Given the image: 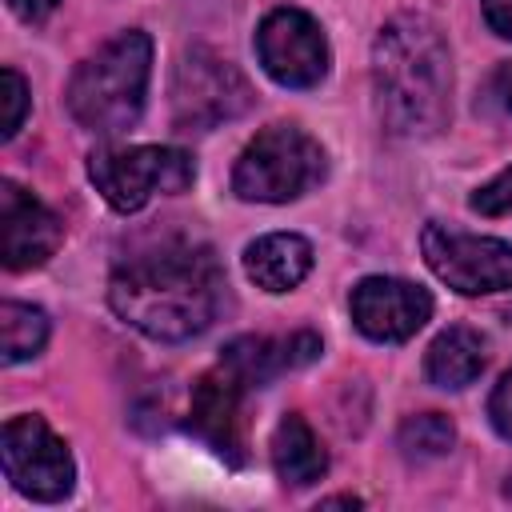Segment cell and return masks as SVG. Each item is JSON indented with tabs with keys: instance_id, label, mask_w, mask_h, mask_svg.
<instances>
[{
	"instance_id": "7c38bea8",
	"label": "cell",
	"mask_w": 512,
	"mask_h": 512,
	"mask_svg": "<svg viewBox=\"0 0 512 512\" xmlns=\"http://www.w3.org/2000/svg\"><path fill=\"white\" fill-rule=\"evenodd\" d=\"M244 384L216 364L208 376H200V384L192 388V408H188V432L200 436L216 456H224L228 464L244 460V420H240V400H244Z\"/></svg>"
},
{
	"instance_id": "8992f818",
	"label": "cell",
	"mask_w": 512,
	"mask_h": 512,
	"mask_svg": "<svg viewBox=\"0 0 512 512\" xmlns=\"http://www.w3.org/2000/svg\"><path fill=\"white\" fill-rule=\"evenodd\" d=\"M88 176L116 212H140L156 192H184L196 180V164L184 148L164 144L100 148L88 156Z\"/></svg>"
},
{
	"instance_id": "9a60e30c",
	"label": "cell",
	"mask_w": 512,
	"mask_h": 512,
	"mask_svg": "<svg viewBox=\"0 0 512 512\" xmlns=\"http://www.w3.org/2000/svg\"><path fill=\"white\" fill-rule=\"evenodd\" d=\"M272 464H276V476L292 488H304L312 480H320L328 472V452L320 448L316 432L308 428L304 416L288 412L276 432H272Z\"/></svg>"
},
{
	"instance_id": "4fadbf2b",
	"label": "cell",
	"mask_w": 512,
	"mask_h": 512,
	"mask_svg": "<svg viewBox=\"0 0 512 512\" xmlns=\"http://www.w3.org/2000/svg\"><path fill=\"white\" fill-rule=\"evenodd\" d=\"M320 356V340L312 332H292L284 340L272 336H236L232 344H224L220 364L244 384V388H264L268 380H276L280 372L304 368Z\"/></svg>"
},
{
	"instance_id": "ffe728a7",
	"label": "cell",
	"mask_w": 512,
	"mask_h": 512,
	"mask_svg": "<svg viewBox=\"0 0 512 512\" xmlns=\"http://www.w3.org/2000/svg\"><path fill=\"white\" fill-rule=\"evenodd\" d=\"M468 204H472L480 216H512V168H504L492 184L476 188Z\"/></svg>"
},
{
	"instance_id": "52a82bcc",
	"label": "cell",
	"mask_w": 512,
	"mask_h": 512,
	"mask_svg": "<svg viewBox=\"0 0 512 512\" xmlns=\"http://www.w3.org/2000/svg\"><path fill=\"white\" fill-rule=\"evenodd\" d=\"M428 268L460 296H492L512 288V244L496 236H468L444 224H428L420 236Z\"/></svg>"
},
{
	"instance_id": "2e32d148",
	"label": "cell",
	"mask_w": 512,
	"mask_h": 512,
	"mask_svg": "<svg viewBox=\"0 0 512 512\" xmlns=\"http://www.w3.org/2000/svg\"><path fill=\"white\" fill-rule=\"evenodd\" d=\"M424 372H428V380L436 388H464V384H472L484 372V340H480V332L468 328V324L444 328L432 340L428 356H424Z\"/></svg>"
},
{
	"instance_id": "7402d4cb",
	"label": "cell",
	"mask_w": 512,
	"mask_h": 512,
	"mask_svg": "<svg viewBox=\"0 0 512 512\" xmlns=\"http://www.w3.org/2000/svg\"><path fill=\"white\" fill-rule=\"evenodd\" d=\"M480 8H484L488 28H492L496 36L512 40V0H480Z\"/></svg>"
},
{
	"instance_id": "6da1fadb",
	"label": "cell",
	"mask_w": 512,
	"mask_h": 512,
	"mask_svg": "<svg viewBox=\"0 0 512 512\" xmlns=\"http://www.w3.org/2000/svg\"><path fill=\"white\" fill-rule=\"evenodd\" d=\"M108 300L124 324L152 340H188L204 332L224 300V276L212 248L200 244H160L136 252L112 272Z\"/></svg>"
},
{
	"instance_id": "3957f363",
	"label": "cell",
	"mask_w": 512,
	"mask_h": 512,
	"mask_svg": "<svg viewBox=\"0 0 512 512\" xmlns=\"http://www.w3.org/2000/svg\"><path fill=\"white\" fill-rule=\"evenodd\" d=\"M148 72L152 40L144 32H120L72 72L68 112L92 132H124L144 108Z\"/></svg>"
},
{
	"instance_id": "603a6c76",
	"label": "cell",
	"mask_w": 512,
	"mask_h": 512,
	"mask_svg": "<svg viewBox=\"0 0 512 512\" xmlns=\"http://www.w3.org/2000/svg\"><path fill=\"white\" fill-rule=\"evenodd\" d=\"M56 4H60V0H8V8H12L20 20H28V24H40L44 16H52Z\"/></svg>"
},
{
	"instance_id": "8fae6325",
	"label": "cell",
	"mask_w": 512,
	"mask_h": 512,
	"mask_svg": "<svg viewBox=\"0 0 512 512\" xmlns=\"http://www.w3.org/2000/svg\"><path fill=\"white\" fill-rule=\"evenodd\" d=\"M64 240V224L16 180L0 184V256L8 272L40 268Z\"/></svg>"
},
{
	"instance_id": "44dd1931",
	"label": "cell",
	"mask_w": 512,
	"mask_h": 512,
	"mask_svg": "<svg viewBox=\"0 0 512 512\" xmlns=\"http://www.w3.org/2000/svg\"><path fill=\"white\" fill-rule=\"evenodd\" d=\"M488 416H492V428L512 440V368L500 376V384L492 388V400H488Z\"/></svg>"
},
{
	"instance_id": "30bf717a",
	"label": "cell",
	"mask_w": 512,
	"mask_h": 512,
	"mask_svg": "<svg viewBox=\"0 0 512 512\" xmlns=\"http://www.w3.org/2000/svg\"><path fill=\"white\" fill-rule=\"evenodd\" d=\"M352 320L368 340L400 344L416 336L432 316V296L420 284L392 276H364L352 288Z\"/></svg>"
},
{
	"instance_id": "9c48e42d",
	"label": "cell",
	"mask_w": 512,
	"mask_h": 512,
	"mask_svg": "<svg viewBox=\"0 0 512 512\" xmlns=\"http://www.w3.org/2000/svg\"><path fill=\"white\" fill-rule=\"evenodd\" d=\"M256 52L264 72L284 88H316L328 76L324 28L300 8H276L256 28Z\"/></svg>"
},
{
	"instance_id": "5b68a950",
	"label": "cell",
	"mask_w": 512,
	"mask_h": 512,
	"mask_svg": "<svg viewBox=\"0 0 512 512\" xmlns=\"http://www.w3.org/2000/svg\"><path fill=\"white\" fill-rule=\"evenodd\" d=\"M256 92L244 72L212 48H188L172 76V124L180 132H212L252 108Z\"/></svg>"
},
{
	"instance_id": "cb8c5ba5",
	"label": "cell",
	"mask_w": 512,
	"mask_h": 512,
	"mask_svg": "<svg viewBox=\"0 0 512 512\" xmlns=\"http://www.w3.org/2000/svg\"><path fill=\"white\" fill-rule=\"evenodd\" d=\"M500 96H504V104L512 108V68H508V72L500 76Z\"/></svg>"
},
{
	"instance_id": "ac0fdd59",
	"label": "cell",
	"mask_w": 512,
	"mask_h": 512,
	"mask_svg": "<svg viewBox=\"0 0 512 512\" xmlns=\"http://www.w3.org/2000/svg\"><path fill=\"white\" fill-rule=\"evenodd\" d=\"M452 444H456V428L440 412H420L400 424V448L412 460H436V456L452 452Z\"/></svg>"
},
{
	"instance_id": "5bb4252c",
	"label": "cell",
	"mask_w": 512,
	"mask_h": 512,
	"mask_svg": "<svg viewBox=\"0 0 512 512\" xmlns=\"http://www.w3.org/2000/svg\"><path fill=\"white\" fill-rule=\"evenodd\" d=\"M244 272L264 292H288L312 272V244L296 232H272L248 244Z\"/></svg>"
},
{
	"instance_id": "d6986e66",
	"label": "cell",
	"mask_w": 512,
	"mask_h": 512,
	"mask_svg": "<svg viewBox=\"0 0 512 512\" xmlns=\"http://www.w3.org/2000/svg\"><path fill=\"white\" fill-rule=\"evenodd\" d=\"M0 84H4V92H0V100H4V128L0 132H4V140H12L20 132V124H24V116H28V84H24V76L16 68H4Z\"/></svg>"
},
{
	"instance_id": "277c9868",
	"label": "cell",
	"mask_w": 512,
	"mask_h": 512,
	"mask_svg": "<svg viewBox=\"0 0 512 512\" xmlns=\"http://www.w3.org/2000/svg\"><path fill=\"white\" fill-rule=\"evenodd\" d=\"M320 180H324V148L304 128L272 124L240 152L232 172V192L240 200L284 204L304 196Z\"/></svg>"
},
{
	"instance_id": "7a4b0ae2",
	"label": "cell",
	"mask_w": 512,
	"mask_h": 512,
	"mask_svg": "<svg viewBox=\"0 0 512 512\" xmlns=\"http://www.w3.org/2000/svg\"><path fill=\"white\" fill-rule=\"evenodd\" d=\"M376 112L392 136H432L448 120L452 60L428 16H396L372 44Z\"/></svg>"
},
{
	"instance_id": "e0dca14e",
	"label": "cell",
	"mask_w": 512,
	"mask_h": 512,
	"mask_svg": "<svg viewBox=\"0 0 512 512\" xmlns=\"http://www.w3.org/2000/svg\"><path fill=\"white\" fill-rule=\"evenodd\" d=\"M48 340V316L32 304L20 300H4L0 304V356L4 364H20L32 360Z\"/></svg>"
},
{
	"instance_id": "d4e9b609",
	"label": "cell",
	"mask_w": 512,
	"mask_h": 512,
	"mask_svg": "<svg viewBox=\"0 0 512 512\" xmlns=\"http://www.w3.org/2000/svg\"><path fill=\"white\" fill-rule=\"evenodd\" d=\"M340 504H344V508H356L360 500H356V496H332V500H324V508H340Z\"/></svg>"
},
{
	"instance_id": "ba28073f",
	"label": "cell",
	"mask_w": 512,
	"mask_h": 512,
	"mask_svg": "<svg viewBox=\"0 0 512 512\" xmlns=\"http://www.w3.org/2000/svg\"><path fill=\"white\" fill-rule=\"evenodd\" d=\"M4 476L16 492L56 504L72 492L76 464L68 444L40 416H16L4 424Z\"/></svg>"
},
{
	"instance_id": "484cf974",
	"label": "cell",
	"mask_w": 512,
	"mask_h": 512,
	"mask_svg": "<svg viewBox=\"0 0 512 512\" xmlns=\"http://www.w3.org/2000/svg\"><path fill=\"white\" fill-rule=\"evenodd\" d=\"M504 492H508V496H512V480H508V488H504Z\"/></svg>"
}]
</instances>
